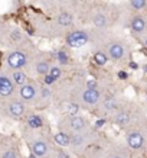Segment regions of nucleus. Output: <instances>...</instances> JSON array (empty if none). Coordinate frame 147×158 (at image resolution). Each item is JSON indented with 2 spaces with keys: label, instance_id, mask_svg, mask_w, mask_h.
Segmentation results:
<instances>
[{
  "label": "nucleus",
  "instance_id": "1",
  "mask_svg": "<svg viewBox=\"0 0 147 158\" xmlns=\"http://www.w3.org/2000/svg\"><path fill=\"white\" fill-rule=\"evenodd\" d=\"M29 58L26 55L25 51L22 49H14V51H10L6 57V64L7 67L12 70V71H16V70H23L26 65H28Z\"/></svg>",
  "mask_w": 147,
  "mask_h": 158
},
{
  "label": "nucleus",
  "instance_id": "2",
  "mask_svg": "<svg viewBox=\"0 0 147 158\" xmlns=\"http://www.w3.org/2000/svg\"><path fill=\"white\" fill-rule=\"evenodd\" d=\"M39 97V89L36 86V83L32 80H28L26 84H23L22 87H19V99L26 103H33L36 99Z\"/></svg>",
  "mask_w": 147,
  "mask_h": 158
},
{
  "label": "nucleus",
  "instance_id": "3",
  "mask_svg": "<svg viewBox=\"0 0 147 158\" xmlns=\"http://www.w3.org/2000/svg\"><path fill=\"white\" fill-rule=\"evenodd\" d=\"M88 41H90V35L87 34L85 31H81V29L72 31L65 36V42L71 48H81V47L87 45Z\"/></svg>",
  "mask_w": 147,
  "mask_h": 158
},
{
  "label": "nucleus",
  "instance_id": "4",
  "mask_svg": "<svg viewBox=\"0 0 147 158\" xmlns=\"http://www.w3.org/2000/svg\"><path fill=\"white\" fill-rule=\"evenodd\" d=\"M29 147H30V152L35 154L38 158H45L49 154V142L42 136L33 138L30 141Z\"/></svg>",
  "mask_w": 147,
  "mask_h": 158
},
{
  "label": "nucleus",
  "instance_id": "5",
  "mask_svg": "<svg viewBox=\"0 0 147 158\" xmlns=\"http://www.w3.org/2000/svg\"><path fill=\"white\" fill-rule=\"evenodd\" d=\"M25 112H26V105L20 99L9 100L6 105V113L13 119H20L25 115Z\"/></svg>",
  "mask_w": 147,
  "mask_h": 158
},
{
  "label": "nucleus",
  "instance_id": "6",
  "mask_svg": "<svg viewBox=\"0 0 147 158\" xmlns=\"http://www.w3.org/2000/svg\"><path fill=\"white\" fill-rule=\"evenodd\" d=\"M16 86H14L12 77L5 74V73H0V97L2 99H9L13 96Z\"/></svg>",
  "mask_w": 147,
  "mask_h": 158
},
{
  "label": "nucleus",
  "instance_id": "7",
  "mask_svg": "<svg viewBox=\"0 0 147 158\" xmlns=\"http://www.w3.org/2000/svg\"><path fill=\"white\" fill-rule=\"evenodd\" d=\"M67 126L68 129L72 131V134H76V132H84V131L88 128V122H87L85 118L76 115V116H68L67 119Z\"/></svg>",
  "mask_w": 147,
  "mask_h": 158
},
{
  "label": "nucleus",
  "instance_id": "8",
  "mask_svg": "<svg viewBox=\"0 0 147 158\" xmlns=\"http://www.w3.org/2000/svg\"><path fill=\"white\" fill-rule=\"evenodd\" d=\"M126 47H124L121 42H113L108 45V48H107V55H108L110 60H113V61H120V60H123L126 57Z\"/></svg>",
  "mask_w": 147,
  "mask_h": 158
},
{
  "label": "nucleus",
  "instance_id": "9",
  "mask_svg": "<svg viewBox=\"0 0 147 158\" xmlns=\"http://www.w3.org/2000/svg\"><path fill=\"white\" fill-rule=\"evenodd\" d=\"M81 100L87 106H95L101 100V93L97 89H85L81 93Z\"/></svg>",
  "mask_w": 147,
  "mask_h": 158
},
{
  "label": "nucleus",
  "instance_id": "10",
  "mask_svg": "<svg viewBox=\"0 0 147 158\" xmlns=\"http://www.w3.org/2000/svg\"><path fill=\"white\" fill-rule=\"evenodd\" d=\"M144 144H146V141H144V136L140 131L133 129L127 134V145L131 149H141Z\"/></svg>",
  "mask_w": 147,
  "mask_h": 158
},
{
  "label": "nucleus",
  "instance_id": "11",
  "mask_svg": "<svg viewBox=\"0 0 147 158\" xmlns=\"http://www.w3.org/2000/svg\"><path fill=\"white\" fill-rule=\"evenodd\" d=\"M52 141L58 148H68L71 147V134H68L65 131H58L56 134H53Z\"/></svg>",
  "mask_w": 147,
  "mask_h": 158
},
{
  "label": "nucleus",
  "instance_id": "12",
  "mask_svg": "<svg viewBox=\"0 0 147 158\" xmlns=\"http://www.w3.org/2000/svg\"><path fill=\"white\" fill-rule=\"evenodd\" d=\"M130 28H131V31H133L134 34L140 35V34H143V32L147 31V22L143 16H134L133 19H131Z\"/></svg>",
  "mask_w": 147,
  "mask_h": 158
},
{
  "label": "nucleus",
  "instance_id": "13",
  "mask_svg": "<svg viewBox=\"0 0 147 158\" xmlns=\"http://www.w3.org/2000/svg\"><path fill=\"white\" fill-rule=\"evenodd\" d=\"M51 62H49V60L48 58H39V60H36V62H35V71H36V74L38 76H48L49 74V70H51Z\"/></svg>",
  "mask_w": 147,
  "mask_h": 158
},
{
  "label": "nucleus",
  "instance_id": "14",
  "mask_svg": "<svg viewBox=\"0 0 147 158\" xmlns=\"http://www.w3.org/2000/svg\"><path fill=\"white\" fill-rule=\"evenodd\" d=\"M87 144V134L84 132H76V134H71V147L75 151L81 149Z\"/></svg>",
  "mask_w": 147,
  "mask_h": 158
},
{
  "label": "nucleus",
  "instance_id": "15",
  "mask_svg": "<svg viewBox=\"0 0 147 158\" xmlns=\"http://www.w3.org/2000/svg\"><path fill=\"white\" fill-rule=\"evenodd\" d=\"M114 122H115V125L124 128V126H127L131 122V116H130V113L127 110H118L115 113V116H114Z\"/></svg>",
  "mask_w": 147,
  "mask_h": 158
},
{
  "label": "nucleus",
  "instance_id": "16",
  "mask_svg": "<svg viewBox=\"0 0 147 158\" xmlns=\"http://www.w3.org/2000/svg\"><path fill=\"white\" fill-rule=\"evenodd\" d=\"M10 77H12V80H13L14 86L22 87L23 84L28 83V76H26V73H25L23 70H16V71H12Z\"/></svg>",
  "mask_w": 147,
  "mask_h": 158
},
{
  "label": "nucleus",
  "instance_id": "17",
  "mask_svg": "<svg viewBox=\"0 0 147 158\" xmlns=\"http://www.w3.org/2000/svg\"><path fill=\"white\" fill-rule=\"evenodd\" d=\"M56 22L59 26H64V28H68L74 23V16H72L69 12H61V13L56 16Z\"/></svg>",
  "mask_w": 147,
  "mask_h": 158
},
{
  "label": "nucleus",
  "instance_id": "18",
  "mask_svg": "<svg viewBox=\"0 0 147 158\" xmlns=\"http://www.w3.org/2000/svg\"><path fill=\"white\" fill-rule=\"evenodd\" d=\"M26 123H28V126L32 131L41 129V128L43 126V118L42 116H39V115H30L28 118V120H26Z\"/></svg>",
  "mask_w": 147,
  "mask_h": 158
},
{
  "label": "nucleus",
  "instance_id": "19",
  "mask_svg": "<svg viewBox=\"0 0 147 158\" xmlns=\"http://www.w3.org/2000/svg\"><path fill=\"white\" fill-rule=\"evenodd\" d=\"M92 25L97 29H105L108 25V19L104 13H95L94 18H92Z\"/></svg>",
  "mask_w": 147,
  "mask_h": 158
},
{
  "label": "nucleus",
  "instance_id": "20",
  "mask_svg": "<svg viewBox=\"0 0 147 158\" xmlns=\"http://www.w3.org/2000/svg\"><path fill=\"white\" fill-rule=\"evenodd\" d=\"M94 62L97 64V65H100V67H104L105 64L108 62V55H107V52H104V51H97V52L94 54Z\"/></svg>",
  "mask_w": 147,
  "mask_h": 158
},
{
  "label": "nucleus",
  "instance_id": "21",
  "mask_svg": "<svg viewBox=\"0 0 147 158\" xmlns=\"http://www.w3.org/2000/svg\"><path fill=\"white\" fill-rule=\"evenodd\" d=\"M103 106H104V109L107 110V112H113V110L118 109V103L115 100V97H113V96L105 97L104 100H103Z\"/></svg>",
  "mask_w": 147,
  "mask_h": 158
},
{
  "label": "nucleus",
  "instance_id": "22",
  "mask_svg": "<svg viewBox=\"0 0 147 158\" xmlns=\"http://www.w3.org/2000/svg\"><path fill=\"white\" fill-rule=\"evenodd\" d=\"M51 96H52V93H51V90H49V87L43 84V86L41 87V90H39V99H41L42 102H48L49 99H51Z\"/></svg>",
  "mask_w": 147,
  "mask_h": 158
},
{
  "label": "nucleus",
  "instance_id": "23",
  "mask_svg": "<svg viewBox=\"0 0 147 158\" xmlns=\"http://www.w3.org/2000/svg\"><path fill=\"white\" fill-rule=\"evenodd\" d=\"M65 110H67L68 116H76L79 113V105L78 103H68Z\"/></svg>",
  "mask_w": 147,
  "mask_h": 158
},
{
  "label": "nucleus",
  "instance_id": "24",
  "mask_svg": "<svg viewBox=\"0 0 147 158\" xmlns=\"http://www.w3.org/2000/svg\"><path fill=\"white\" fill-rule=\"evenodd\" d=\"M130 5L134 10H143L147 7V0H130Z\"/></svg>",
  "mask_w": 147,
  "mask_h": 158
},
{
  "label": "nucleus",
  "instance_id": "25",
  "mask_svg": "<svg viewBox=\"0 0 147 158\" xmlns=\"http://www.w3.org/2000/svg\"><path fill=\"white\" fill-rule=\"evenodd\" d=\"M49 76L53 77L55 80H58V78H59V77L62 76V70H61V67H58V65H52V67H51V70H49Z\"/></svg>",
  "mask_w": 147,
  "mask_h": 158
},
{
  "label": "nucleus",
  "instance_id": "26",
  "mask_svg": "<svg viewBox=\"0 0 147 158\" xmlns=\"http://www.w3.org/2000/svg\"><path fill=\"white\" fill-rule=\"evenodd\" d=\"M0 158H17V152H16V149L13 148H9V149H5Z\"/></svg>",
  "mask_w": 147,
  "mask_h": 158
},
{
  "label": "nucleus",
  "instance_id": "27",
  "mask_svg": "<svg viewBox=\"0 0 147 158\" xmlns=\"http://www.w3.org/2000/svg\"><path fill=\"white\" fill-rule=\"evenodd\" d=\"M55 57H56L58 62H61V64H68V55L65 51H58Z\"/></svg>",
  "mask_w": 147,
  "mask_h": 158
},
{
  "label": "nucleus",
  "instance_id": "28",
  "mask_svg": "<svg viewBox=\"0 0 147 158\" xmlns=\"http://www.w3.org/2000/svg\"><path fill=\"white\" fill-rule=\"evenodd\" d=\"M53 152H55L56 158H69V155H68V154L65 152V151H64L62 148H56L55 151H53Z\"/></svg>",
  "mask_w": 147,
  "mask_h": 158
},
{
  "label": "nucleus",
  "instance_id": "29",
  "mask_svg": "<svg viewBox=\"0 0 147 158\" xmlns=\"http://www.w3.org/2000/svg\"><path fill=\"white\" fill-rule=\"evenodd\" d=\"M43 81H45V86H51V84H53V83L56 81V80H55L53 77H51L49 74H48V76L43 77Z\"/></svg>",
  "mask_w": 147,
  "mask_h": 158
},
{
  "label": "nucleus",
  "instance_id": "30",
  "mask_svg": "<svg viewBox=\"0 0 147 158\" xmlns=\"http://www.w3.org/2000/svg\"><path fill=\"white\" fill-rule=\"evenodd\" d=\"M12 39H13V41H19V39H20V34L17 32V31L12 34Z\"/></svg>",
  "mask_w": 147,
  "mask_h": 158
},
{
  "label": "nucleus",
  "instance_id": "31",
  "mask_svg": "<svg viewBox=\"0 0 147 158\" xmlns=\"http://www.w3.org/2000/svg\"><path fill=\"white\" fill-rule=\"evenodd\" d=\"M87 89H97V83L95 81H88L87 83Z\"/></svg>",
  "mask_w": 147,
  "mask_h": 158
},
{
  "label": "nucleus",
  "instance_id": "32",
  "mask_svg": "<svg viewBox=\"0 0 147 158\" xmlns=\"http://www.w3.org/2000/svg\"><path fill=\"white\" fill-rule=\"evenodd\" d=\"M118 77H120V78H124V80H126V78H128L127 71H120L118 73Z\"/></svg>",
  "mask_w": 147,
  "mask_h": 158
},
{
  "label": "nucleus",
  "instance_id": "33",
  "mask_svg": "<svg viewBox=\"0 0 147 158\" xmlns=\"http://www.w3.org/2000/svg\"><path fill=\"white\" fill-rule=\"evenodd\" d=\"M104 123H105L104 119H98L97 120V123H95V126H98V128H100V126H104Z\"/></svg>",
  "mask_w": 147,
  "mask_h": 158
},
{
  "label": "nucleus",
  "instance_id": "34",
  "mask_svg": "<svg viewBox=\"0 0 147 158\" xmlns=\"http://www.w3.org/2000/svg\"><path fill=\"white\" fill-rule=\"evenodd\" d=\"M130 67L133 68V70H137V68H138V64H134V62H130Z\"/></svg>",
  "mask_w": 147,
  "mask_h": 158
},
{
  "label": "nucleus",
  "instance_id": "35",
  "mask_svg": "<svg viewBox=\"0 0 147 158\" xmlns=\"http://www.w3.org/2000/svg\"><path fill=\"white\" fill-rule=\"evenodd\" d=\"M143 44H144V47L147 48V35L144 36V38H143Z\"/></svg>",
  "mask_w": 147,
  "mask_h": 158
},
{
  "label": "nucleus",
  "instance_id": "36",
  "mask_svg": "<svg viewBox=\"0 0 147 158\" xmlns=\"http://www.w3.org/2000/svg\"><path fill=\"white\" fill-rule=\"evenodd\" d=\"M111 158H126V157H123V155H113Z\"/></svg>",
  "mask_w": 147,
  "mask_h": 158
},
{
  "label": "nucleus",
  "instance_id": "37",
  "mask_svg": "<svg viewBox=\"0 0 147 158\" xmlns=\"http://www.w3.org/2000/svg\"><path fill=\"white\" fill-rule=\"evenodd\" d=\"M28 158H38V157H36V155H35V154H32V152H30V155H29Z\"/></svg>",
  "mask_w": 147,
  "mask_h": 158
},
{
  "label": "nucleus",
  "instance_id": "38",
  "mask_svg": "<svg viewBox=\"0 0 147 158\" xmlns=\"http://www.w3.org/2000/svg\"><path fill=\"white\" fill-rule=\"evenodd\" d=\"M2 29H3V26H2V22H0V32H2Z\"/></svg>",
  "mask_w": 147,
  "mask_h": 158
},
{
  "label": "nucleus",
  "instance_id": "39",
  "mask_svg": "<svg viewBox=\"0 0 147 158\" xmlns=\"http://www.w3.org/2000/svg\"><path fill=\"white\" fill-rule=\"evenodd\" d=\"M144 71H146V73H147V65H146V67H144Z\"/></svg>",
  "mask_w": 147,
  "mask_h": 158
},
{
  "label": "nucleus",
  "instance_id": "40",
  "mask_svg": "<svg viewBox=\"0 0 147 158\" xmlns=\"http://www.w3.org/2000/svg\"><path fill=\"white\" fill-rule=\"evenodd\" d=\"M146 102H147V93H146Z\"/></svg>",
  "mask_w": 147,
  "mask_h": 158
}]
</instances>
